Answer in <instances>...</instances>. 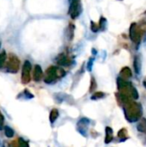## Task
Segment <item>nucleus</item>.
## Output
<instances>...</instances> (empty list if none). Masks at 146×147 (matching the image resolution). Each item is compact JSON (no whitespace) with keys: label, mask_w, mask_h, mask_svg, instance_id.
<instances>
[{"label":"nucleus","mask_w":146,"mask_h":147,"mask_svg":"<svg viewBox=\"0 0 146 147\" xmlns=\"http://www.w3.org/2000/svg\"><path fill=\"white\" fill-rule=\"evenodd\" d=\"M122 109L124 111L125 118L126 119L127 121L131 123L136 122L142 118L143 109H142V105L139 102L132 100L127 103L124 104L122 106Z\"/></svg>","instance_id":"f257e3e1"},{"label":"nucleus","mask_w":146,"mask_h":147,"mask_svg":"<svg viewBox=\"0 0 146 147\" xmlns=\"http://www.w3.org/2000/svg\"><path fill=\"white\" fill-rule=\"evenodd\" d=\"M65 70L52 65V66L48 67L46 71V76L44 78V82L47 84H52L58 78L65 77Z\"/></svg>","instance_id":"f03ea898"},{"label":"nucleus","mask_w":146,"mask_h":147,"mask_svg":"<svg viewBox=\"0 0 146 147\" xmlns=\"http://www.w3.org/2000/svg\"><path fill=\"white\" fill-rule=\"evenodd\" d=\"M19 68H20L19 59L16 56L10 54L9 56L8 61L6 62V71L9 73H16L19 71Z\"/></svg>","instance_id":"7ed1b4c3"},{"label":"nucleus","mask_w":146,"mask_h":147,"mask_svg":"<svg viewBox=\"0 0 146 147\" xmlns=\"http://www.w3.org/2000/svg\"><path fill=\"white\" fill-rule=\"evenodd\" d=\"M31 64L28 60H25L22 69L21 80L23 84H27L31 81Z\"/></svg>","instance_id":"20e7f679"},{"label":"nucleus","mask_w":146,"mask_h":147,"mask_svg":"<svg viewBox=\"0 0 146 147\" xmlns=\"http://www.w3.org/2000/svg\"><path fill=\"white\" fill-rule=\"evenodd\" d=\"M82 12L81 7V0H71L70 9H69V15L72 19L78 17V16Z\"/></svg>","instance_id":"39448f33"},{"label":"nucleus","mask_w":146,"mask_h":147,"mask_svg":"<svg viewBox=\"0 0 146 147\" xmlns=\"http://www.w3.org/2000/svg\"><path fill=\"white\" fill-rule=\"evenodd\" d=\"M89 123H90V121L88 118H85V117L81 118L77 123V132L81 135H83L84 137H87V131H88V127H89Z\"/></svg>","instance_id":"423d86ee"},{"label":"nucleus","mask_w":146,"mask_h":147,"mask_svg":"<svg viewBox=\"0 0 146 147\" xmlns=\"http://www.w3.org/2000/svg\"><path fill=\"white\" fill-rule=\"evenodd\" d=\"M43 78V71L42 69L40 67V65H35L34 68V71H33V79L34 82H40L42 80Z\"/></svg>","instance_id":"0eeeda50"},{"label":"nucleus","mask_w":146,"mask_h":147,"mask_svg":"<svg viewBox=\"0 0 146 147\" xmlns=\"http://www.w3.org/2000/svg\"><path fill=\"white\" fill-rule=\"evenodd\" d=\"M57 64L60 66H69L71 65V59L63 53L57 58Z\"/></svg>","instance_id":"6e6552de"},{"label":"nucleus","mask_w":146,"mask_h":147,"mask_svg":"<svg viewBox=\"0 0 146 147\" xmlns=\"http://www.w3.org/2000/svg\"><path fill=\"white\" fill-rule=\"evenodd\" d=\"M105 133H106V136H105V144H109L113 141L114 140V132L113 129L110 127H106L105 128Z\"/></svg>","instance_id":"1a4fd4ad"},{"label":"nucleus","mask_w":146,"mask_h":147,"mask_svg":"<svg viewBox=\"0 0 146 147\" xmlns=\"http://www.w3.org/2000/svg\"><path fill=\"white\" fill-rule=\"evenodd\" d=\"M137 130L139 133L146 134V119L145 118H141L137 125Z\"/></svg>","instance_id":"9d476101"},{"label":"nucleus","mask_w":146,"mask_h":147,"mask_svg":"<svg viewBox=\"0 0 146 147\" xmlns=\"http://www.w3.org/2000/svg\"><path fill=\"white\" fill-rule=\"evenodd\" d=\"M59 110L57 109H52L51 110L50 114H49V121H50V122L52 124H53L57 121V119L59 118Z\"/></svg>","instance_id":"9b49d317"},{"label":"nucleus","mask_w":146,"mask_h":147,"mask_svg":"<svg viewBox=\"0 0 146 147\" xmlns=\"http://www.w3.org/2000/svg\"><path fill=\"white\" fill-rule=\"evenodd\" d=\"M127 134H128V132L126 128H121L118 132V138L120 139V142H124L125 140H126L128 139Z\"/></svg>","instance_id":"f8f14e48"},{"label":"nucleus","mask_w":146,"mask_h":147,"mask_svg":"<svg viewBox=\"0 0 146 147\" xmlns=\"http://www.w3.org/2000/svg\"><path fill=\"white\" fill-rule=\"evenodd\" d=\"M20 96L22 97V99H25V100H29V99L34 98V95L31 94V92H30L29 90H28L27 89L24 90L21 94H19V95L17 96V98L20 97Z\"/></svg>","instance_id":"ddd939ff"},{"label":"nucleus","mask_w":146,"mask_h":147,"mask_svg":"<svg viewBox=\"0 0 146 147\" xmlns=\"http://www.w3.org/2000/svg\"><path fill=\"white\" fill-rule=\"evenodd\" d=\"M132 77V71L128 67H125L121 70L120 71V78L123 79H127Z\"/></svg>","instance_id":"4468645a"},{"label":"nucleus","mask_w":146,"mask_h":147,"mask_svg":"<svg viewBox=\"0 0 146 147\" xmlns=\"http://www.w3.org/2000/svg\"><path fill=\"white\" fill-rule=\"evenodd\" d=\"M134 70H135V72L137 74H139L140 73V69H141V63H140V59L139 57H136L134 58Z\"/></svg>","instance_id":"2eb2a0df"},{"label":"nucleus","mask_w":146,"mask_h":147,"mask_svg":"<svg viewBox=\"0 0 146 147\" xmlns=\"http://www.w3.org/2000/svg\"><path fill=\"white\" fill-rule=\"evenodd\" d=\"M4 134H5V136H6L7 138L10 139V138H12V137L14 136L15 132H14V130H13L10 127L6 126V127H4Z\"/></svg>","instance_id":"dca6fc26"},{"label":"nucleus","mask_w":146,"mask_h":147,"mask_svg":"<svg viewBox=\"0 0 146 147\" xmlns=\"http://www.w3.org/2000/svg\"><path fill=\"white\" fill-rule=\"evenodd\" d=\"M105 94L103 92H101V91H98V92H95L92 96H91V100H99V99H102L103 97H105Z\"/></svg>","instance_id":"f3484780"},{"label":"nucleus","mask_w":146,"mask_h":147,"mask_svg":"<svg viewBox=\"0 0 146 147\" xmlns=\"http://www.w3.org/2000/svg\"><path fill=\"white\" fill-rule=\"evenodd\" d=\"M6 59H7V55L5 52H2L0 53V69L3 68V66L5 65L6 63Z\"/></svg>","instance_id":"a211bd4d"},{"label":"nucleus","mask_w":146,"mask_h":147,"mask_svg":"<svg viewBox=\"0 0 146 147\" xmlns=\"http://www.w3.org/2000/svg\"><path fill=\"white\" fill-rule=\"evenodd\" d=\"M17 145H18V147H29L28 142L22 138H19L17 140Z\"/></svg>","instance_id":"6ab92c4d"},{"label":"nucleus","mask_w":146,"mask_h":147,"mask_svg":"<svg viewBox=\"0 0 146 147\" xmlns=\"http://www.w3.org/2000/svg\"><path fill=\"white\" fill-rule=\"evenodd\" d=\"M68 33H67V35H68V39L69 40H71L73 38V35H74V26L72 24H71L69 27H68Z\"/></svg>","instance_id":"aec40b11"},{"label":"nucleus","mask_w":146,"mask_h":147,"mask_svg":"<svg viewBox=\"0 0 146 147\" xmlns=\"http://www.w3.org/2000/svg\"><path fill=\"white\" fill-rule=\"evenodd\" d=\"M97 87V84H96V79L94 78H91V80H90V86H89V92H93Z\"/></svg>","instance_id":"412c9836"},{"label":"nucleus","mask_w":146,"mask_h":147,"mask_svg":"<svg viewBox=\"0 0 146 147\" xmlns=\"http://www.w3.org/2000/svg\"><path fill=\"white\" fill-rule=\"evenodd\" d=\"M106 25H107V20H106V18H104V17H101V19H100V25H99V28H101V29H105V28H106Z\"/></svg>","instance_id":"4be33fe9"},{"label":"nucleus","mask_w":146,"mask_h":147,"mask_svg":"<svg viewBox=\"0 0 146 147\" xmlns=\"http://www.w3.org/2000/svg\"><path fill=\"white\" fill-rule=\"evenodd\" d=\"M90 28H91V30L93 31V32H97L98 30H99V26L96 23V22H90Z\"/></svg>","instance_id":"5701e85b"},{"label":"nucleus","mask_w":146,"mask_h":147,"mask_svg":"<svg viewBox=\"0 0 146 147\" xmlns=\"http://www.w3.org/2000/svg\"><path fill=\"white\" fill-rule=\"evenodd\" d=\"M3 124H4V116L0 111V131L3 128Z\"/></svg>","instance_id":"b1692460"},{"label":"nucleus","mask_w":146,"mask_h":147,"mask_svg":"<svg viewBox=\"0 0 146 147\" xmlns=\"http://www.w3.org/2000/svg\"><path fill=\"white\" fill-rule=\"evenodd\" d=\"M93 59H89V63H88V66H87V68H88V70L89 71H91V68H92V65H93Z\"/></svg>","instance_id":"393cba45"},{"label":"nucleus","mask_w":146,"mask_h":147,"mask_svg":"<svg viewBox=\"0 0 146 147\" xmlns=\"http://www.w3.org/2000/svg\"><path fill=\"white\" fill-rule=\"evenodd\" d=\"M9 147H18V145H17V140H13L11 143H9Z\"/></svg>","instance_id":"a878e982"},{"label":"nucleus","mask_w":146,"mask_h":147,"mask_svg":"<svg viewBox=\"0 0 146 147\" xmlns=\"http://www.w3.org/2000/svg\"><path fill=\"white\" fill-rule=\"evenodd\" d=\"M144 86L146 88V81H144Z\"/></svg>","instance_id":"bb28decb"}]
</instances>
